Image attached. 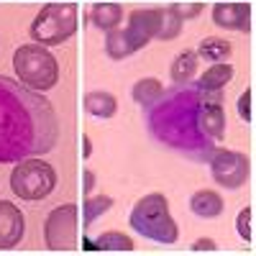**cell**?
Masks as SVG:
<instances>
[{
    "label": "cell",
    "mask_w": 256,
    "mask_h": 256,
    "mask_svg": "<svg viewBox=\"0 0 256 256\" xmlns=\"http://www.w3.org/2000/svg\"><path fill=\"white\" fill-rule=\"evenodd\" d=\"M148 131L164 146L187 159L208 162L226 136L223 92L202 90L198 82H182L148 105Z\"/></svg>",
    "instance_id": "6da1fadb"
},
{
    "label": "cell",
    "mask_w": 256,
    "mask_h": 256,
    "mask_svg": "<svg viewBox=\"0 0 256 256\" xmlns=\"http://www.w3.org/2000/svg\"><path fill=\"white\" fill-rule=\"evenodd\" d=\"M56 113L38 92L0 77V162L46 154L56 144Z\"/></svg>",
    "instance_id": "7a4b0ae2"
},
{
    "label": "cell",
    "mask_w": 256,
    "mask_h": 256,
    "mask_svg": "<svg viewBox=\"0 0 256 256\" xmlns=\"http://www.w3.org/2000/svg\"><path fill=\"white\" fill-rule=\"evenodd\" d=\"M131 228L136 233H141L144 238L154 241V244H174L180 238V228L169 212V202L162 192H148L144 195L134 210H131V218H128Z\"/></svg>",
    "instance_id": "3957f363"
},
{
    "label": "cell",
    "mask_w": 256,
    "mask_h": 256,
    "mask_svg": "<svg viewBox=\"0 0 256 256\" xmlns=\"http://www.w3.org/2000/svg\"><path fill=\"white\" fill-rule=\"evenodd\" d=\"M13 70L20 84L34 92H46L59 82V64L41 44H24L13 54Z\"/></svg>",
    "instance_id": "277c9868"
},
{
    "label": "cell",
    "mask_w": 256,
    "mask_h": 256,
    "mask_svg": "<svg viewBox=\"0 0 256 256\" xmlns=\"http://www.w3.org/2000/svg\"><path fill=\"white\" fill-rule=\"evenodd\" d=\"M77 34V6L74 3H49L44 6L34 24L31 38L41 46H59Z\"/></svg>",
    "instance_id": "5b68a950"
},
{
    "label": "cell",
    "mask_w": 256,
    "mask_h": 256,
    "mask_svg": "<svg viewBox=\"0 0 256 256\" xmlns=\"http://www.w3.org/2000/svg\"><path fill=\"white\" fill-rule=\"evenodd\" d=\"M56 187V172L54 166L38 156L20 159L10 172V190L20 200H44L49 198Z\"/></svg>",
    "instance_id": "8992f818"
},
{
    "label": "cell",
    "mask_w": 256,
    "mask_h": 256,
    "mask_svg": "<svg viewBox=\"0 0 256 256\" xmlns=\"http://www.w3.org/2000/svg\"><path fill=\"white\" fill-rule=\"evenodd\" d=\"M77 216L74 202L54 208L44 220V241L52 251H74L77 248Z\"/></svg>",
    "instance_id": "52a82bcc"
},
{
    "label": "cell",
    "mask_w": 256,
    "mask_h": 256,
    "mask_svg": "<svg viewBox=\"0 0 256 256\" xmlns=\"http://www.w3.org/2000/svg\"><path fill=\"white\" fill-rule=\"evenodd\" d=\"M210 174L220 187L226 190H238L251 177V162L241 152H230V148H216L212 156L208 159Z\"/></svg>",
    "instance_id": "ba28073f"
},
{
    "label": "cell",
    "mask_w": 256,
    "mask_h": 256,
    "mask_svg": "<svg viewBox=\"0 0 256 256\" xmlns=\"http://www.w3.org/2000/svg\"><path fill=\"white\" fill-rule=\"evenodd\" d=\"M128 41H131L134 52L144 49L148 41L156 38L159 31V8H136L128 16V26L123 28Z\"/></svg>",
    "instance_id": "9c48e42d"
},
{
    "label": "cell",
    "mask_w": 256,
    "mask_h": 256,
    "mask_svg": "<svg viewBox=\"0 0 256 256\" xmlns=\"http://www.w3.org/2000/svg\"><path fill=\"white\" fill-rule=\"evenodd\" d=\"M26 233V220L18 205L0 200V248H13Z\"/></svg>",
    "instance_id": "30bf717a"
},
{
    "label": "cell",
    "mask_w": 256,
    "mask_h": 256,
    "mask_svg": "<svg viewBox=\"0 0 256 256\" xmlns=\"http://www.w3.org/2000/svg\"><path fill=\"white\" fill-rule=\"evenodd\" d=\"M212 24L228 31H251V6L248 3H218L212 6Z\"/></svg>",
    "instance_id": "8fae6325"
},
{
    "label": "cell",
    "mask_w": 256,
    "mask_h": 256,
    "mask_svg": "<svg viewBox=\"0 0 256 256\" xmlns=\"http://www.w3.org/2000/svg\"><path fill=\"white\" fill-rule=\"evenodd\" d=\"M223 198L218 195L216 190H198L195 195L190 198V210L195 212L198 218L202 220H212L223 212Z\"/></svg>",
    "instance_id": "7c38bea8"
},
{
    "label": "cell",
    "mask_w": 256,
    "mask_h": 256,
    "mask_svg": "<svg viewBox=\"0 0 256 256\" xmlns=\"http://www.w3.org/2000/svg\"><path fill=\"white\" fill-rule=\"evenodd\" d=\"M82 248L84 251H134V241L120 230H108L98 238H84Z\"/></svg>",
    "instance_id": "4fadbf2b"
},
{
    "label": "cell",
    "mask_w": 256,
    "mask_h": 256,
    "mask_svg": "<svg viewBox=\"0 0 256 256\" xmlns=\"http://www.w3.org/2000/svg\"><path fill=\"white\" fill-rule=\"evenodd\" d=\"M233 80V67L228 62H212V67H208L202 74H200V80H198V84L202 90H210V92H223V88Z\"/></svg>",
    "instance_id": "5bb4252c"
},
{
    "label": "cell",
    "mask_w": 256,
    "mask_h": 256,
    "mask_svg": "<svg viewBox=\"0 0 256 256\" xmlns=\"http://www.w3.org/2000/svg\"><path fill=\"white\" fill-rule=\"evenodd\" d=\"M84 110L95 118H113L118 110V100L108 90H92L84 95Z\"/></svg>",
    "instance_id": "9a60e30c"
},
{
    "label": "cell",
    "mask_w": 256,
    "mask_h": 256,
    "mask_svg": "<svg viewBox=\"0 0 256 256\" xmlns=\"http://www.w3.org/2000/svg\"><path fill=\"white\" fill-rule=\"evenodd\" d=\"M198 52H192V49H184L174 56L172 62V70H169V74H172V82L174 84H182V82H190L192 77H195L198 72Z\"/></svg>",
    "instance_id": "2e32d148"
},
{
    "label": "cell",
    "mask_w": 256,
    "mask_h": 256,
    "mask_svg": "<svg viewBox=\"0 0 256 256\" xmlns=\"http://www.w3.org/2000/svg\"><path fill=\"white\" fill-rule=\"evenodd\" d=\"M90 18H92V24L98 28L113 31V28H118V24L123 20V8L118 3H98V6H92Z\"/></svg>",
    "instance_id": "e0dca14e"
},
{
    "label": "cell",
    "mask_w": 256,
    "mask_h": 256,
    "mask_svg": "<svg viewBox=\"0 0 256 256\" xmlns=\"http://www.w3.org/2000/svg\"><path fill=\"white\" fill-rule=\"evenodd\" d=\"M233 54L230 41L220 38V36H205L198 46V56L208 59V62H228Z\"/></svg>",
    "instance_id": "ac0fdd59"
},
{
    "label": "cell",
    "mask_w": 256,
    "mask_h": 256,
    "mask_svg": "<svg viewBox=\"0 0 256 256\" xmlns=\"http://www.w3.org/2000/svg\"><path fill=\"white\" fill-rule=\"evenodd\" d=\"M162 92H164V88H162V82H159L156 77H144V80H138V82L134 84V90H131L134 100L141 105V108L154 105V102L162 98Z\"/></svg>",
    "instance_id": "d6986e66"
},
{
    "label": "cell",
    "mask_w": 256,
    "mask_h": 256,
    "mask_svg": "<svg viewBox=\"0 0 256 256\" xmlns=\"http://www.w3.org/2000/svg\"><path fill=\"white\" fill-rule=\"evenodd\" d=\"M182 26H184V20L172 10V8H159V31H156V38L162 41H172L182 34Z\"/></svg>",
    "instance_id": "ffe728a7"
},
{
    "label": "cell",
    "mask_w": 256,
    "mask_h": 256,
    "mask_svg": "<svg viewBox=\"0 0 256 256\" xmlns=\"http://www.w3.org/2000/svg\"><path fill=\"white\" fill-rule=\"evenodd\" d=\"M105 54L110 59H126L134 54V46H131V41H128L123 28L108 31V36H105Z\"/></svg>",
    "instance_id": "44dd1931"
},
{
    "label": "cell",
    "mask_w": 256,
    "mask_h": 256,
    "mask_svg": "<svg viewBox=\"0 0 256 256\" xmlns=\"http://www.w3.org/2000/svg\"><path fill=\"white\" fill-rule=\"evenodd\" d=\"M113 208V198H108V195H98V198H88L82 202V226L88 228V226H92L100 216H105Z\"/></svg>",
    "instance_id": "7402d4cb"
},
{
    "label": "cell",
    "mask_w": 256,
    "mask_h": 256,
    "mask_svg": "<svg viewBox=\"0 0 256 256\" xmlns=\"http://www.w3.org/2000/svg\"><path fill=\"white\" fill-rule=\"evenodd\" d=\"M251 223H254V208H251V205H246V208L238 212V218H236V230H238L241 241H246V244H254V230H251Z\"/></svg>",
    "instance_id": "603a6c76"
},
{
    "label": "cell",
    "mask_w": 256,
    "mask_h": 256,
    "mask_svg": "<svg viewBox=\"0 0 256 256\" xmlns=\"http://www.w3.org/2000/svg\"><path fill=\"white\" fill-rule=\"evenodd\" d=\"M251 100H254V90H251V88H246V90L241 92L238 102H236L238 118H241L244 123H251V118H254V113H251Z\"/></svg>",
    "instance_id": "cb8c5ba5"
},
{
    "label": "cell",
    "mask_w": 256,
    "mask_h": 256,
    "mask_svg": "<svg viewBox=\"0 0 256 256\" xmlns=\"http://www.w3.org/2000/svg\"><path fill=\"white\" fill-rule=\"evenodd\" d=\"M182 20H192V18H198L202 13V6L200 3H174V6H169Z\"/></svg>",
    "instance_id": "d4e9b609"
},
{
    "label": "cell",
    "mask_w": 256,
    "mask_h": 256,
    "mask_svg": "<svg viewBox=\"0 0 256 256\" xmlns=\"http://www.w3.org/2000/svg\"><path fill=\"white\" fill-rule=\"evenodd\" d=\"M190 251H192V254H202V251H208V254H216V251H218V244L212 241V238H198L195 244L190 246Z\"/></svg>",
    "instance_id": "484cf974"
},
{
    "label": "cell",
    "mask_w": 256,
    "mask_h": 256,
    "mask_svg": "<svg viewBox=\"0 0 256 256\" xmlns=\"http://www.w3.org/2000/svg\"><path fill=\"white\" fill-rule=\"evenodd\" d=\"M84 192H92V187H95V172L92 169H84Z\"/></svg>",
    "instance_id": "4316f807"
},
{
    "label": "cell",
    "mask_w": 256,
    "mask_h": 256,
    "mask_svg": "<svg viewBox=\"0 0 256 256\" xmlns=\"http://www.w3.org/2000/svg\"><path fill=\"white\" fill-rule=\"evenodd\" d=\"M82 144H84V159H90L92 156V144H90V136L88 134L82 136Z\"/></svg>",
    "instance_id": "83f0119b"
}]
</instances>
